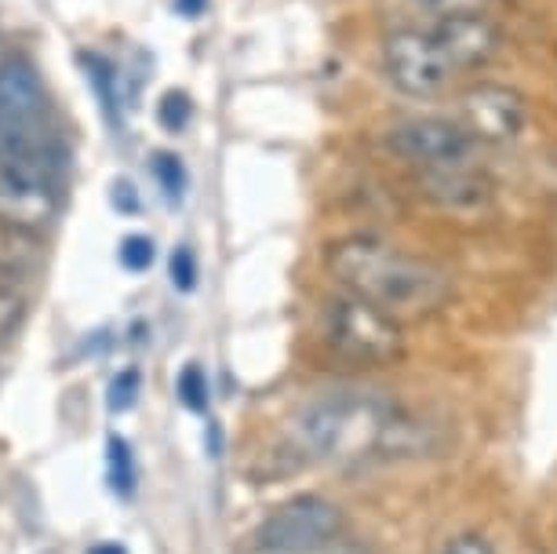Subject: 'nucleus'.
Wrapping results in <instances>:
<instances>
[{"instance_id":"f257e3e1","label":"nucleus","mask_w":557,"mask_h":554,"mask_svg":"<svg viewBox=\"0 0 557 554\" xmlns=\"http://www.w3.org/2000/svg\"><path fill=\"white\" fill-rule=\"evenodd\" d=\"M329 270L343 292L372 303L397 325L430 318L451 296V278L437 263L368 234L335 242L329 253Z\"/></svg>"},{"instance_id":"f03ea898","label":"nucleus","mask_w":557,"mask_h":554,"mask_svg":"<svg viewBox=\"0 0 557 554\" xmlns=\"http://www.w3.org/2000/svg\"><path fill=\"white\" fill-rule=\"evenodd\" d=\"M394 416V405L372 394L339 391L313 402L307 413L292 423V442L307 459H361L380 453L383 431Z\"/></svg>"},{"instance_id":"7ed1b4c3","label":"nucleus","mask_w":557,"mask_h":554,"mask_svg":"<svg viewBox=\"0 0 557 554\" xmlns=\"http://www.w3.org/2000/svg\"><path fill=\"white\" fill-rule=\"evenodd\" d=\"M321 332L324 343L354 365H391L405 354L401 325L386 318L383 310H375L372 303L350 296V292L335 296L324 307Z\"/></svg>"},{"instance_id":"20e7f679","label":"nucleus","mask_w":557,"mask_h":554,"mask_svg":"<svg viewBox=\"0 0 557 554\" xmlns=\"http://www.w3.org/2000/svg\"><path fill=\"white\" fill-rule=\"evenodd\" d=\"M383 73L408 99H434L459 77L430 26H397L383 37Z\"/></svg>"},{"instance_id":"39448f33","label":"nucleus","mask_w":557,"mask_h":554,"mask_svg":"<svg viewBox=\"0 0 557 554\" xmlns=\"http://www.w3.org/2000/svg\"><path fill=\"white\" fill-rule=\"evenodd\" d=\"M343 532V510L324 496H296L288 504L273 507L262 526L256 529V540L262 551L277 554H302L321 551Z\"/></svg>"},{"instance_id":"423d86ee","label":"nucleus","mask_w":557,"mask_h":554,"mask_svg":"<svg viewBox=\"0 0 557 554\" xmlns=\"http://www.w3.org/2000/svg\"><path fill=\"white\" fill-rule=\"evenodd\" d=\"M391 146L423 172L478 169V143L448 118H412L391 132Z\"/></svg>"},{"instance_id":"0eeeda50","label":"nucleus","mask_w":557,"mask_h":554,"mask_svg":"<svg viewBox=\"0 0 557 554\" xmlns=\"http://www.w3.org/2000/svg\"><path fill=\"white\" fill-rule=\"evenodd\" d=\"M59 216V183L51 175L0 157V226L45 234Z\"/></svg>"},{"instance_id":"6e6552de","label":"nucleus","mask_w":557,"mask_h":554,"mask_svg":"<svg viewBox=\"0 0 557 554\" xmlns=\"http://www.w3.org/2000/svg\"><path fill=\"white\" fill-rule=\"evenodd\" d=\"M456 124L478 146H507L529 124V107L518 91L503 85H474L459 96Z\"/></svg>"},{"instance_id":"1a4fd4ad","label":"nucleus","mask_w":557,"mask_h":554,"mask_svg":"<svg viewBox=\"0 0 557 554\" xmlns=\"http://www.w3.org/2000/svg\"><path fill=\"white\" fill-rule=\"evenodd\" d=\"M430 34L437 37V45L445 48L448 62L456 66V73L481 70L496 59V51L503 45L496 23L485 12H467V15H451L430 26Z\"/></svg>"},{"instance_id":"9d476101","label":"nucleus","mask_w":557,"mask_h":554,"mask_svg":"<svg viewBox=\"0 0 557 554\" xmlns=\"http://www.w3.org/2000/svg\"><path fill=\"white\" fill-rule=\"evenodd\" d=\"M45 107L48 96L37 70L26 59H8V66L0 70V139L37 124Z\"/></svg>"},{"instance_id":"9b49d317","label":"nucleus","mask_w":557,"mask_h":554,"mask_svg":"<svg viewBox=\"0 0 557 554\" xmlns=\"http://www.w3.org/2000/svg\"><path fill=\"white\" fill-rule=\"evenodd\" d=\"M426 194L445 208H474L488 201V183L481 180L478 169H459V172H423Z\"/></svg>"},{"instance_id":"f8f14e48","label":"nucleus","mask_w":557,"mask_h":554,"mask_svg":"<svg viewBox=\"0 0 557 554\" xmlns=\"http://www.w3.org/2000/svg\"><path fill=\"white\" fill-rule=\"evenodd\" d=\"M488 0H394V12L405 15L408 23L405 26H434L441 19H451V15H467V12H485Z\"/></svg>"},{"instance_id":"ddd939ff","label":"nucleus","mask_w":557,"mask_h":554,"mask_svg":"<svg viewBox=\"0 0 557 554\" xmlns=\"http://www.w3.org/2000/svg\"><path fill=\"white\" fill-rule=\"evenodd\" d=\"M84 70H88L91 85H96V96H99V110L107 113L110 128L121 132V102H117V77H113L110 62H102L96 56H81Z\"/></svg>"},{"instance_id":"4468645a","label":"nucleus","mask_w":557,"mask_h":554,"mask_svg":"<svg viewBox=\"0 0 557 554\" xmlns=\"http://www.w3.org/2000/svg\"><path fill=\"white\" fill-rule=\"evenodd\" d=\"M26 321V292L12 274H0V343H8Z\"/></svg>"},{"instance_id":"2eb2a0df","label":"nucleus","mask_w":557,"mask_h":554,"mask_svg":"<svg viewBox=\"0 0 557 554\" xmlns=\"http://www.w3.org/2000/svg\"><path fill=\"white\" fill-rule=\"evenodd\" d=\"M107 478L113 485L117 496H132L135 493V459H132V448L124 438L113 434L107 442Z\"/></svg>"},{"instance_id":"dca6fc26","label":"nucleus","mask_w":557,"mask_h":554,"mask_svg":"<svg viewBox=\"0 0 557 554\" xmlns=\"http://www.w3.org/2000/svg\"><path fill=\"white\" fill-rule=\"evenodd\" d=\"M175 394H178V405H183L186 413H197L201 416L208 409V376L197 361L183 365V372H178L175 380Z\"/></svg>"},{"instance_id":"f3484780","label":"nucleus","mask_w":557,"mask_h":554,"mask_svg":"<svg viewBox=\"0 0 557 554\" xmlns=\"http://www.w3.org/2000/svg\"><path fill=\"white\" fill-rule=\"evenodd\" d=\"M153 175H157V183H161L168 201H172V205L183 201L186 186H190V175H186L183 161H178L175 153H157L153 157Z\"/></svg>"},{"instance_id":"a211bd4d","label":"nucleus","mask_w":557,"mask_h":554,"mask_svg":"<svg viewBox=\"0 0 557 554\" xmlns=\"http://www.w3.org/2000/svg\"><path fill=\"white\" fill-rule=\"evenodd\" d=\"M194 118V99L186 91H164L161 102H157V121L168 132H183Z\"/></svg>"},{"instance_id":"6ab92c4d","label":"nucleus","mask_w":557,"mask_h":554,"mask_svg":"<svg viewBox=\"0 0 557 554\" xmlns=\"http://www.w3.org/2000/svg\"><path fill=\"white\" fill-rule=\"evenodd\" d=\"M153 242L146 234H132L121 242V267L132 270V274H143V270L153 267Z\"/></svg>"},{"instance_id":"aec40b11","label":"nucleus","mask_w":557,"mask_h":554,"mask_svg":"<svg viewBox=\"0 0 557 554\" xmlns=\"http://www.w3.org/2000/svg\"><path fill=\"white\" fill-rule=\"evenodd\" d=\"M139 383H143V376H139V369H124V372H117L113 376V383H110V409L113 413H128L132 405H135V398H139Z\"/></svg>"},{"instance_id":"412c9836","label":"nucleus","mask_w":557,"mask_h":554,"mask_svg":"<svg viewBox=\"0 0 557 554\" xmlns=\"http://www.w3.org/2000/svg\"><path fill=\"white\" fill-rule=\"evenodd\" d=\"M168 274L178 292H194L197 288V259L190 253V245H178L172 259H168Z\"/></svg>"},{"instance_id":"4be33fe9","label":"nucleus","mask_w":557,"mask_h":554,"mask_svg":"<svg viewBox=\"0 0 557 554\" xmlns=\"http://www.w3.org/2000/svg\"><path fill=\"white\" fill-rule=\"evenodd\" d=\"M441 554H496L492 551V543L485 537H478V532H462V537L448 540Z\"/></svg>"},{"instance_id":"5701e85b","label":"nucleus","mask_w":557,"mask_h":554,"mask_svg":"<svg viewBox=\"0 0 557 554\" xmlns=\"http://www.w3.org/2000/svg\"><path fill=\"white\" fill-rule=\"evenodd\" d=\"M113 205L121 208V212H139V194H135V186L128 183H113Z\"/></svg>"},{"instance_id":"b1692460","label":"nucleus","mask_w":557,"mask_h":554,"mask_svg":"<svg viewBox=\"0 0 557 554\" xmlns=\"http://www.w3.org/2000/svg\"><path fill=\"white\" fill-rule=\"evenodd\" d=\"M175 8H178V15H186V19H197V15H205L208 0H175Z\"/></svg>"},{"instance_id":"393cba45","label":"nucleus","mask_w":557,"mask_h":554,"mask_svg":"<svg viewBox=\"0 0 557 554\" xmlns=\"http://www.w3.org/2000/svg\"><path fill=\"white\" fill-rule=\"evenodd\" d=\"M91 554H128V551L117 547V543H102V547H91Z\"/></svg>"},{"instance_id":"a878e982","label":"nucleus","mask_w":557,"mask_h":554,"mask_svg":"<svg viewBox=\"0 0 557 554\" xmlns=\"http://www.w3.org/2000/svg\"><path fill=\"white\" fill-rule=\"evenodd\" d=\"M8 59H12V56H8V48H4V40H0V70H4V66H8Z\"/></svg>"}]
</instances>
